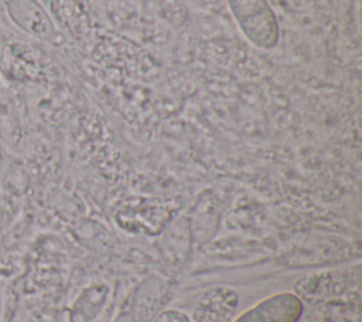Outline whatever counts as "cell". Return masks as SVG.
<instances>
[{
  "label": "cell",
  "mask_w": 362,
  "mask_h": 322,
  "mask_svg": "<svg viewBox=\"0 0 362 322\" xmlns=\"http://www.w3.org/2000/svg\"><path fill=\"white\" fill-rule=\"evenodd\" d=\"M243 35L256 47L273 48L280 38L279 23L267 0H226Z\"/></svg>",
  "instance_id": "6da1fadb"
},
{
  "label": "cell",
  "mask_w": 362,
  "mask_h": 322,
  "mask_svg": "<svg viewBox=\"0 0 362 322\" xmlns=\"http://www.w3.org/2000/svg\"><path fill=\"white\" fill-rule=\"evenodd\" d=\"M303 302L293 292H279L264 298L240 314L233 322H297Z\"/></svg>",
  "instance_id": "7a4b0ae2"
},
{
  "label": "cell",
  "mask_w": 362,
  "mask_h": 322,
  "mask_svg": "<svg viewBox=\"0 0 362 322\" xmlns=\"http://www.w3.org/2000/svg\"><path fill=\"white\" fill-rule=\"evenodd\" d=\"M6 7H7L8 17L20 30L42 41L54 40L55 37L54 23L38 1L7 0Z\"/></svg>",
  "instance_id": "3957f363"
},
{
  "label": "cell",
  "mask_w": 362,
  "mask_h": 322,
  "mask_svg": "<svg viewBox=\"0 0 362 322\" xmlns=\"http://www.w3.org/2000/svg\"><path fill=\"white\" fill-rule=\"evenodd\" d=\"M110 288L105 282H96L82 290L69 312V322H92L103 309Z\"/></svg>",
  "instance_id": "277c9868"
},
{
  "label": "cell",
  "mask_w": 362,
  "mask_h": 322,
  "mask_svg": "<svg viewBox=\"0 0 362 322\" xmlns=\"http://www.w3.org/2000/svg\"><path fill=\"white\" fill-rule=\"evenodd\" d=\"M164 291V284L157 277L146 278L136 290L130 308L133 322H148L160 305Z\"/></svg>",
  "instance_id": "5b68a950"
},
{
  "label": "cell",
  "mask_w": 362,
  "mask_h": 322,
  "mask_svg": "<svg viewBox=\"0 0 362 322\" xmlns=\"http://www.w3.org/2000/svg\"><path fill=\"white\" fill-rule=\"evenodd\" d=\"M219 223V210L216 201L212 196L202 195L198 201L194 215L191 219V237H194L201 244H205L216 233Z\"/></svg>",
  "instance_id": "8992f818"
},
{
  "label": "cell",
  "mask_w": 362,
  "mask_h": 322,
  "mask_svg": "<svg viewBox=\"0 0 362 322\" xmlns=\"http://www.w3.org/2000/svg\"><path fill=\"white\" fill-rule=\"evenodd\" d=\"M156 322H189L185 314L177 311V309H168L158 314Z\"/></svg>",
  "instance_id": "52a82bcc"
}]
</instances>
